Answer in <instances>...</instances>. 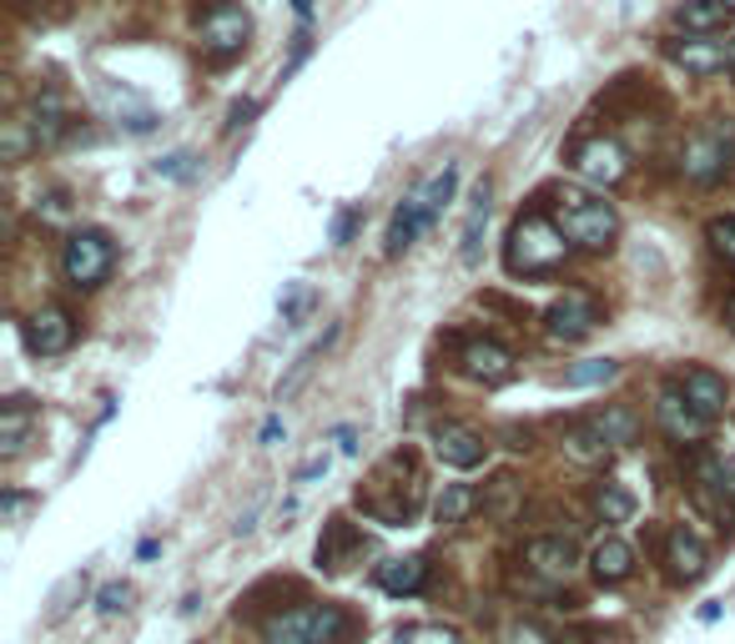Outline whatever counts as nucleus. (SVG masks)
<instances>
[{
    "label": "nucleus",
    "mask_w": 735,
    "mask_h": 644,
    "mask_svg": "<svg viewBox=\"0 0 735 644\" xmlns=\"http://www.w3.org/2000/svg\"><path fill=\"white\" fill-rule=\"evenodd\" d=\"M504 644H555V640H549V634L539 630V624H519V630H514Z\"/></svg>",
    "instance_id": "obj_40"
},
{
    "label": "nucleus",
    "mask_w": 735,
    "mask_h": 644,
    "mask_svg": "<svg viewBox=\"0 0 735 644\" xmlns=\"http://www.w3.org/2000/svg\"><path fill=\"white\" fill-rule=\"evenodd\" d=\"M594 509H600L605 524H625L629 513H635V493H629L625 484H600V489H594Z\"/></svg>",
    "instance_id": "obj_30"
},
{
    "label": "nucleus",
    "mask_w": 735,
    "mask_h": 644,
    "mask_svg": "<svg viewBox=\"0 0 735 644\" xmlns=\"http://www.w3.org/2000/svg\"><path fill=\"white\" fill-rule=\"evenodd\" d=\"M695 484H700V503H715V509H731L735 503V458H700L695 468Z\"/></svg>",
    "instance_id": "obj_15"
},
{
    "label": "nucleus",
    "mask_w": 735,
    "mask_h": 644,
    "mask_svg": "<svg viewBox=\"0 0 735 644\" xmlns=\"http://www.w3.org/2000/svg\"><path fill=\"white\" fill-rule=\"evenodd\" d=\"M25 121H31L36 142H41V146H51L61 132H66V107H61V96H51V91H46V96L36 101V107H31V116H25Z\"/></svg>",
    "instance_id": "obj_28"
},
{
    "label": "nucleus",
    "mask_w": 735,
    "mask_h": 644,
    "mask_svg": "<svg viewBox=\"0 0 735 644\" xmlns=\"http://www.w3.org/2000/svg\"><path fill=\"white\" fill-rule=\"evenodd\" d=\"M665 564H670V579H676V585H695L700 574L711 569V554H705V544L680 524L665 534Z\"/></svg>",
    "instance_id": "obj_11"
},
{
    "label": "nucleus",
    "mask_w": 735,
    "mask_h": 644,
    "mask_svg": "<svg viewBox=\"0 0 735 644\" xmlns=\"http://www.w3.org/2000/svg\"><path fill=\"white\" fill-rule=\"evenodd\" d=\"M248 116H257V101H238V107H232V116H227V132L248 126Z\"/></svg>",
    "instance_id": "obj_42"
},
{
    "label": "nucleus",
    "mask_w": 735,
    "mask_h": 644,
    "mask_svg": "<svg viewBox=\"0 0 735 644\" xmlns=\"http://www.w3.org/2000/svg\"><path fill=\"white\" fill-rule=\"evenodd\" d=\"M36 146L41 142H36V132H31V121L25 116H11L6 126H0V156H6V162H25Z\"/></svg>",
    "instance_id": "obj_29"
},
{
    "label": "nucleus",
    "mask_w": 735,
    "mask_h": 644,
    "mask_svg": "<svg viewBox=\"0 0 735 644\" xmlns=\"http://www.w3.org/2000/svg\"><path fill=\"white\" fill-rule=\"evenodd\" d=\"M424 227H428V216L418 212V202H414V197H404V207H398V212H393V222H388V237H383V252H388V257H404V252L414 247V237H418Z\"/></svg>",
    "instance_id": "obj_22"
},
{
    "label": "nucleus",
    "mask_w": 735,
    "mask_h": 644,
    "mask_svg": "<svg viewBox=\"0 0 735 644\" xmlns=\"http://www.w3.org/2000/svg\"><path fill=\"white\" fill-rule=\"evenodd\" d=\"M25 433H31V408H25V398H11L6 413H0V454H6V458L21 454Z\"/></svg>",
    "instance_id": "obj_26"
},
{
    "label": "nucleus",
    "mask_w": 735,
    "mask_h": 644,
    "mask_svg": "<svg viewBox=\"0 0 735 644\" xmlns=\"http://www.w3.org/2000/svg\"><path fill=\"white\" fill-rule=\"evenodd\" d=\"M559 232L584 252H605V247H615V237H619V216L605 197L564 187L559 191Z\"/></svg>",
    "instance_id": "obj_2"
},
{
    "label": "nucleus",
    "mask_w": 735,
    "mask_h": 644,
    "mask_svg": "<svg viewBox=\"0 0 735 644\" xmlns=\"http://www.w3.org/2000/svg\"><path fill=\"white\" fill-rule=\"evenodd\" d=\"M25 509H36V499H31V493H6V499H0V513H6V524H15V519H21Z\"/></svg>",
    "instance_id": "obj_39"
},
{
    "label": "nucleus",
    "mask_w": 735,
    "mask_h": 644,
    "mask_svg": "<svg viewBox=\"0 0 735 644\" xmlns=\"http://www.w3.org/2000/svg\"><path fill=\"white\" fill-rule=\"evenodd\" d=\"M111 263H117V247H111V237L101 227H81L72 232V242H66V252H61V273H66V282L72 287H101L111 273Z\"/></svg>",
    "instance_id": "obj_5"
},
{
    "label": "nucleus",
    "mask_w": 735,
    "mask_h": 644,
    "mask_svg": "<svg viewBox=\"0 0 735 644\" xmlns=\"http://www.w3.org/2000/svg\"><path fill=\"white\" fill-rule=\"evenodd\" d=\"M25 343H31V353H41V358L66 353V347L76 343L72 312H66V308H36L31 318H25Z\"/></svg>",
    "instance_id": "obj_9"
},
{
    "label": "nucleus",
    "mask_w": 735,
    "mask_h": 644,
    "mask_svg": "<svg viewBox=\"0 0 735 644\" xmlns=\"http://www.w3.org/2000/svg\"><path fill=\"white\" fill-rule=\"evenodd\" d=\"M252 36V15L242 11V5H212V11L202 15V51L217 60L238 56L242 46H248Z\"/></svg>",
    "instance_id": "obj_7"
},
{
    "label": "nucleus",
    "mask_w": 735,
    "mask_h": 644,
    "mask_svg": "<svg viewBox=\"0 0 735 644\" xmlns=\"http://www.w3.org/2000/svg\"><path fill=\"white\" fill-rule=\"evenodd\" d=\"M564 257H570V242H564V232H559L545 212H524L509 227V252H504V263H509L514 277L559 273Z\"/></svg>",
    "instance_id": "obj_1"
},
{
    "label": "nucleus",
    "mask_w": 735,
    "mask_h": 644,
    "mask_svg": "<svg viewBox=\"0 0 735 644\" xmlns=\"http://www.w3.org/2000/svg\"><path fill=\"white\" fill-rule=\"evenodd\" d=\"M619 373V363H610V358H584V363H574L570 373H564V382L570 388H594V382H610Z\"/></svg>",
    "instance_id": "obj_32"
},
{
    "label": "nucleus",
    "mask_w": 735,
    "mask_h": 644,
    "mask_svg": "<svg viewBox=\"0 0 735 644\" xmlns=\"http://www.w3.org/2000/svg\"><path fill=\"white\" fill-rule=\"evenodd\" d=\"M534 574H549V579H564L574 569V544L564 534H545V538H529V549H524Z\"/></svg>",
    "instance_id": "obj_16"
},
{
    "label": "nucleus",
    "mask_w": 735,
    "mask_h": 644,
    "mask_svg": "<svg viewBox=\"0 0 735 644\" xmlns=\"http://www.w3.org/2000/svg\"><path fill=\"white\" fill-rule=\"evenodd\" d=\"M332 438H338V448H343V454H358V433L353 429H338Z\"/></svg>",
    "instance_id": "obj_44"
},
{
    "label": "nucleus",
    "mask_w": 735,
    "mask_h": 644,
    "mask_svg": "<svg viewBox=\"0 0 735 644\" xmlns=\"http://www.w3.org/2000/svg\"><path fill=\"white\" fill-rule=\"evenodd\" d=\"M353 630L343 604H297L262 624L267 644H338Z\"/></svg>",
    "instance_id": "obj_3"
},
{
    "label": "nucleus",
    "mask_w": 735,
    "mask_h": 644,
    "mask_svg": "<svg viewBox=\"0 0 735 644\" xmlns=\"http://www.w3.org/2000/svg\"><path fill=\"white\" fill-rule=\"evenodd\" d=\"M318 474H328V454H318V458H308V464L293 474V484H308V478H318Z\"/></svg>",
    "instance_id": "obj_41"
},
{
    "label": "nucleus",
    "mask_w": 735,
    "mask_h": 644,
    "mask_svg": "<svg viewBox=\"0 0 735 644\" xmlns=\"http://www.w3.org/2000/svg\"><path fill=\"white\" fill-rule=\"evenodd\" d=\"M332 337H338V327H332L328 337H318L312 347H303V353H297V363L287 368V378L277 382V403H287V398H297V393H303V382L312 378V368H318V358L328 353V343H332Z\"/></svg>",
    "instance_id": "obj_25"
},
{
    "label": "nucleus",
    "mask_w": 735,
    "mask_h": 644,
    "mask_svg": "<svg viewBox=\"0 0 735 644\" xmlns=\"http://www.w3.org/2000/svg\"><path fill=\"white\" fill-rule=\"evenodd\" d=\"M463 373L479 382H509L514 373V353L509 347H498V343H484V337H474V343H463Z\"/></svg>",
    "instance_id": "obj_13"
},
{
    "label": "nucleus",
    "mask_w": 735,
    "mask_h": 644,
    "mask_svg": "<svg viewBox=\"0 0 735 644\" xmlns=\"http://www.w3.org/2000/svg\"><path fill=\"white\" fill-rule=\"evenodd\" d=\"M474 503H479V493L469 489V484H449V489L439 493V509H434V513H439L443 529H453V524H463V519H469V509H474Z\"/></svg>",
    "instance_id": "obj_31"
},
{
    "label": "nucleus",
    "mask_w": 735,
    "mask_h": 644,
    "mask_svg": "<svg viewBox=\"0 0 735 644\" xmlns=\"http://www.w3.org/2000/svg\"><path fill=\"white\" fill-rule=\"evenodd\" d=\"M731 156H735V132L725 126V121H711V126H695V132L685 136L680 171H685L690 181H700V187H711V181L725 177Z\"/></svg>",
    "instance_id": "obj_4"
},
{
    "label": "nucleus",
    "mask_w": 735,
    "mask_h": 644,
    "mask_svg": "<svg viewBox=\"0 0 735 644\" xmlns=\"http://www.w3.org/2000/svg\"><path fill=\"white\" fill-rule=\"evenodd\" d=\"M358 544H363V538L353 534V524H348V519H332L322 544H318V564L322 569H348V554H353Z\"/></svg>",
    "instance_id": "obj_24"
},
{
    "label": "nucleus",
    "mask_w": 735,
    "mask_h": 644,
    "mask_svg": "<svg viewBox=\"0 0 735 644\" xmlns=\"http://www.w3.org/2000/svg\"><path fill=\"white\" fill-rule=\"evenodd\" d=\"M127 604H131V585H101V595H96L101 614H121Z\"/></svg>",
    "instance_id": "obj_37"
},
{
    "label": "nucleus",
    "mask_w": 735,
    "mask_h": 644,
    "mask_svg": "<svg viewBox=\"0 0 735 644\" xmlns=\"http://www.w3.org/2000/svg\"><path fill=\"white\" fill-rule=\"evenodd\" d=\"M393 644H463L453 630H443V624H418V630H404Z\"/></svg>",
    "instance_id": "obj_35"
},
{
    "label": "nucleus",
    "mask_w": 735,
    "mask_h": 644,
    "mask_svg": "<svg viewBox=\"0 0 735 644\" xmlns=\"http://www.w3.org/2000/svg\"><path fill=\"white\" fill-rule=\"evenodd\" d=\"M670 56H676L690 76H715V71H725V66H731V51H725V41H715V36L676 41V46H670Z\"/></svg>",
    "instance_id": "obj_14"
},
{
    "label": "nucleus",
    "mask_w": 735,
    "mask_h": 644,
    "mask_svg": "<svg viewBox=\"0 0 735 644\" xmlns=\"http://www.w3.org/2000/svg\"><path fill=\"white\" fill-rule=\"evenodd\" d=\"M655 413H660V429L670 433L676 443H700L705 433H711V418L690 403L685 388H665L660 403H655Z\"/></svg>",
    "instance_id": "obj_8"
},
{
    "label": "nucleus",
    "mask_w": 735,
    "mask_h": 644,
    "mask_svg": "<svg viewBox=\"0 0 735 644\" xmlns=\"http://www.w3.org/2000/svg\"><path fill=\"white\" fill-rule=\"evenodd\" d=\"M721 5H725V11H731V15H735V0H721Z\"/></svg>",
    "instance_id": "obj_48"
},
{
    "label": "nucleus",
    "mask_w": 735,
    "mask_h": 644,
    "mask_svg": "<svg viewBox=\"0 0 735 644\" xmlns=\"http://www.w3.org/2000/svg\"><path fill=\"white\" fill-rule=\"evenodd\" d=\"M711 247L715 257H725V267H735V216H715L711 222Z\"/></svg>",
    "instance_id": "obj_34"
},
{
    "label": "nucleus",
    "mask_w": 735,
    "mask_h": 644,
    "mask_svg": "<svg viewBox=\"0 0 735 644\" xmlns=\"http://www.w3.org/2000/svg\"><path fill=\"white\" fill-rule=\"evenodd\" d=\"M308 308H312V292H308V287H303V282H293V287H287V298H283V322H287V327H293V322L303 318V312H308Z\"/></svg>",
    "instance_id": "obj_36"
},
{
    "label": "nucleus",
    "mask_w": 735,
    "mask_h": 644,
    "mask_svg": "<svg viewBox=\"0 0 735 644\" xmlns=\"http://www.w3.org/2000/svg\"><path fill=\"white\" fill-rule=\"evenodd\" d=\"M725 51H731V71H735V36H731V41H725Z\"/></svg>",
    "instance_id": "obj_47"
},
{
    "label": "nucleus",
    "mask_w": 735,
    "mask_h": 644,
    "mask_svg": "<svg viewBox=\"0 0 735 644\" xmlns=\"http://www.w3.org/2000/svg\"><path fill=\"white\" fill-rule=\"evenodd\" d=\"M453 191H459V167H443V171H434L428 181H418V187L408 191V197H414L418 212H424L428 222H434V216H439L443 207L453 202Z\"/></svg>",
    "instance_id": "obj_21"
},
{
    "label": "nucleus",
    "mask_w": 735,
    "mask_h": 644,
    "mask_svg": "<svg viewBox=\"0 0 735 644\" xmlns=\"http://www.w3.org/2000/svg\"><path fill=\"white\" fill-rule=\"evenodd\" d=\"M725 322H731V333H735V298L725 302Z\"/></svg>",
    "instance_id": "obj_46"
},
{
    "label": "nucleus",
    "mask_w": 735,
    "mask_h": 644,
    "mask_svg": "<svg viewBox=\"0 0 735 644\" xmlns=\"http://www.w3.org/2000/svg\"><path fill=\"white\" fill-rule=\"evenodd\" d=\"M424 585H428V559H424V554L379 564V589H383V595H418Z\"/></svg>",
    "instance_id": "obj_17"
},
{
    "label": "nucleus",
    "mask_w": 735,
    "mask_h": 644,
    "mask_svg": "<svg viewBox=\"0 0 735 644\" xmlns=\"http://www.w3.org/2000/svg\"><path fill=\"white\" fill-rule=\"evenodd\" d=\"M545 322H549V337H555V343H580V337L594 333L600 308H594V298H584V292H564V298L545 312Z\"/></svg>",
    "instance_id": "obj_10"
},
{
    "label": "nucleus",
    "mask_w": 735,
    "mask_h": 644,
    "mask_svg": "<svg viewBox=\"0 0 735 644\" xmlns=\"http://www.w3.org/2000/svg\"><path fill=\"white\" fill-rule=\"evenodd\" d=\"M574 171H580V181H590V187H615V181H625L629 171V156L619 142H610V136H590V142L574 146Z\"/></svg>",
    "instance_id": "obj_6"
},
{
    "label": "nucleus",
    "mask_w": 735,
    "mask_h": 644,
    "mask_svg": "<svg viewBox=\"0 0 735 644\" xmlns=\"http://www.w3.org/2000/svg\"><path fill=\"white\" fill-rule=\"evenodd\" d=\"M685 398H690V403H695L705 418H715L725 403H731V388H725L721 373H711V368H690V373H685Z\"/></svg>",
    "instance_id": "obj_19"
},
{
    "label": "nucleus",
    "mask_w": 735,
    "mask_h": 644,
    "mask_svg": "<svg viewBox=\"0 0 735 644\" xmlns=\"http://www.w3.org/2000/svg\"><path fill=\"white\" fill-rule=\"evenodd\" d=\"M725 21H731V11H725L721 0H685L680 5V25L695 31V36H715Z\"/></svg>",
    "instance_id": "obj_27"
},
{
    "label": "nucleus",
    "mask_w": 735,
    "mask_h": 644,
    "mask_svg": "<svg viewBox=\"0 0 735 644\" xmlns=\"http://www.w3.org/2000/svg\"><path fill=\"white\" fill-rule=\"evenodd\" d=\"M564 454H570L574 464H605L610 438L600 433V423H570V429H564Z\"/></svg>",
    "instance_id": "obj_23"
},
{
    "label": "nucleus",
    "mask_w": 735,
    "mask_h": 644,
    "mask_svg": "<svg viewBox=\"0 0 735 644\" xmlns=\"http://www.w3.org/2000/svg\"><path fill=\"white\" fill-rule=\"evenodd\" d=\"M590 569L600 585H619V579H629L635 574V549H629L625 538H600L590 554Z\"/></svg>",
    "instance_id": "obj_18"
},
{
    "label": "nucleus",
    "mask_w": 735,
    "mask_h": 644,
    "mask_svg": "<svg viewBox=\"0 0 735 644\" xmlns=\"http://www.w3.org/2000/svg\"><path fill=\"white\" fill-rule=\"evenodd\" d=\"M156 171H162V177H172V181L191 177V152H172V156H162V162H156Z\"/></svg>",
    "instance_id": "obj_38"
},
{
    "label": "nucleus",
    "mask_w": 735,
    "mask_h": 644,
    "mask_svg": "<svg viewBox=\"0 0 735 644\" xmlns=\"http://www.w3.org/2000/svg\"><path fill=\"white\" fill-rule=\"evenodd\" d=\"M283 438V418H267V423H262V443H277Z\"/></svg>",
    "instance_id": "obj_45"
},
{
    "label": "nucleus",
    "mask_w": 735,
    "mask_h": 644,
    "mask_svg": "<svg viewBox=\"0 0 735 644\" xmlns=\"http://www.w3.org/2000/svg\"><path fill=\"white\" fill-rule=\"evenodd\" d=\"M348 237H353V212H343L338 222H332V247H343Z\"/></svg>",
    "instance_id": "obj_43"
},
{
    "label": "nucleus",
    "mask_w": 735,
    "mask_h": 644,
    "mask_svg": "<svg viewBox=\"0 0 735 644\" xmlns=\"http://www.w3.org/2000/svg\"><path fill=\"white\" fill-rule=\"evenodd\" d=\"M484 448L489 443L479 438L469 423H439V429H434V454L449 468H479L484 464Z\"/></svg>",
    "instance_id": "obj_12"
},
{
    "label": "nucleus",
    "mask_w": 735,
    "mask_h": 644,
    "mask_svg": "<svg viewBox=\"0 0 735 644\" xmlns=\"http://www.w3.org/2000/svg\"><path fill=\"white\" fill-rule=\"evenodd\" d=\"M600 423V433H605L610 443H635V413H625V408H610L605 418H594Z\"/></svg>",
    "instance_id": "obj_33"
},
{
    "label": "nucleus",
    "mask_w": 735,
    "mask_h": 644,
    "mask_svg": "<svg viewBox=\"0 0 735 644\" xmlns=\"http://www.w3.org/2000/svg\"><path fill=\"white\" fill-rule=\"evenodd\" d=\"M489 197H494V187H489V181H479V187H474V197H469V222H463V242H459V257H463L469 267L479 263V247H484Z\"/></svg>",
    "instance_id": "obj_20"
}]
</instances>
